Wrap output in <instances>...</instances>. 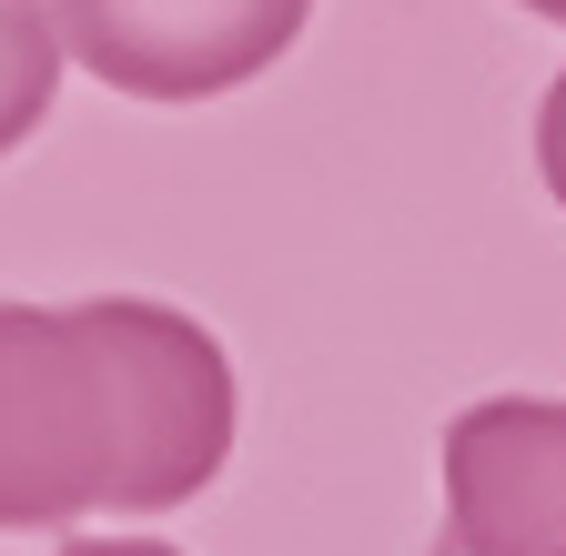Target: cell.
<instances>
[{
    "label": "cell",
    "mask_w": 566,
    "mask_h": 556,
    "mask_svg": "<svg viewBox=\"0 0 566 556\" xmlns=\"http://www.w3.org/2000/svg\"><path fill=\"white\" fill-rule=\"evenodd\" d=\"M314 0H51L61 61L122 102H223L304 41Z\"/></svg>",
    "instance_id": "2"
},
{
    "label": "cell",
    "mask_w": 566,
    "mask_h": 556,
    "mask_svg": "<svg viewBox=\"0 0 566 556\" xmlns=\"http://www.w3.org/2000/svg\"><path fill=\"white\" fill-rule=\"evenodd\" d=\"M536 172H546L556 213H566V72H556V82H546V102H536Z\"/></svg>",
    "instance_id": "5"
},
{
    "label": "cell",
    "mask_w": 566,
    "mask_h": 556,
    "mask_svg": "<svg viewBox=\"0 0 566 556\" xmlns=\"http://www.w3.org/2000/svg\"><path fill=\"white\" fill-rule=\"evenodd\" d=\"M61 102V31L51 0H0V153H21Z\"/></svg>",
    "instance_id": "4"
},
{
    "label": "cell",
    "mask_w": 566,
    "mask_h": 556,
    "mask_svg": "<svg viewBox=\"0 0 566 556\" xmlns=\"http://www.w3.org/2000/svg\"><path fill=\"white\" fill-rule=\"evenodd\" d=\"M516 11H536V21H556V31H566V0H516Z\"/></svg>",
    "instance_id": "7"
},
{
    "label": "cell",
    "mask_w": 566,
    "mask_h": 556,
    "mask_svg": "<svg viewBox=\"0 0 566 556\" xmlns=\"http://www.w3.org/2000/svg\"><path fill=\"white\" fill-rule=\"evenodd\" d=\"M233 455L223 334L153 294L0 304V536L172 516Z\"/></svg>",
    "instance_id": "1"
},
{
    "label": "cell",
    "mask_w": 566,
    "mask_h": 556,
    "mask_svg": "<svg viewBox=\"0 0 566 556\" xmlns=\"http://www.w3.org/2000/svg\"><path fill=\"white\" fill-rule=\"evenodd\" d=\"M424 556H566V395H485L436 445Z\"/></svg>",
    "instance_id": "3"
},
{
    "label": "cell",
    "mask_w": 566,
    "mask_h": 556,
    "mask_svg": "<svg viewBox=\"0 0 566 556\" xmlns=\"http://www.w3.org/2000/svg\"><path fill=\"white\" fill-rule=\"evenodd\" d=\"M61 556H182V546H163V536H71Z\"/></svg>",
    "instance_id": "6"
}]
</instances>
